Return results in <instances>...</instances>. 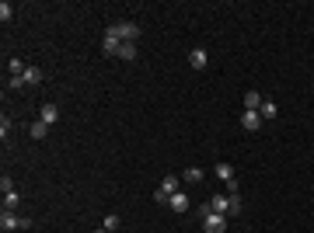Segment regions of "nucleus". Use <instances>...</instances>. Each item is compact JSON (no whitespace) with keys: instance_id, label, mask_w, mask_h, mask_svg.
I'll return each instance as SVG.
<instances>
[{"instance_id":"8","label":"nucleus","mask_w":314,"mask_h":233,"mask_svg":"<svg viewBox=\"0 0 314 233\" xmlns=\"http://www.w3.org/2000/svg\"><path fill=\"white\" fill-rule=\"evenodd\" d=\"M210 209L220 212V216H230V195H213L210 199Z\"/></svg>"},{"instance_id":"19","label":"nucleus","mask_w":314,"mask_h":233,"mask_svg":"<svg viewBox=\"0 0 314 233\" xmlns=\"http://www.w3.org/2000/svg\"><path fill=\"white\" fill-rule=\"evenodd\" d=\"M11 18H14V7L7 4V0H4V4H0V21H4V25H7Z\"/></svg>"},{"instance_id":"20","label":"nucleus","mask_w":314,"mask_h":233,"mask_svg":"<svg viewBox=\"0 0 314 233\" xmlns=\"http://www.w3.org/2000/svg\"><path fill=\"white\" fill-rule=\"evenodd\" d=\"M18 202H21V199H18V191H11V195H4V209H11V212H14V209H18Z\"/></svg>"},{"instance_id":"12","label":"nucleus","mask_w":314,"mask_h":233,"mask_svg":"<svg viewBox=\"0 0 314 233\" xmlns=\"http://www.w3.org/2000/svg\"><path fill=\"white\" fill-rule=\"evenodd\" d=\"M262 101H265V98H262L258 91H248V94H245V111H258Z\"/></svg>"},{"instance_id":"3","label":"nucleus","mask_w":314,"mask_h":233,"mask_svg":"<svg viewBox=\"0 0 314 233\" xmlns=\"http://www.w3.org/2000/svg\"><path fill=\"white\" fill-rule=\"evenodd\" d=\"M119 49H123L119 31H115V28H108V31H105V38H101V52H105V56H119Z\"/></svg>"},{"instance_id":"2","label":"nucleus","mask_w":314,"mask_h":233,"mask_svg":"<svg viewBox=\"0 0 314 233\" xmlns=\"http://www.w3.org/2000/svg\"><path fill=\"white\" fill-rule=\"evenodd\" d=\"M175 191H182V178H175V174H168V178L161 181V188H157V195H154V199L168 206V199L175 195Z\"/></svg>"},{"instance_id":"24","label":"nucleus","mask_w":314,"mask_h":233,"mask_svg":"<svg viewBox=\"0 0 314 233\" xmlns=\"http://www.w3.org/2000/svg\"><path fill=\"white\" fill-rule=\"evenodd\" d=\"M105 230H108V233L119 230V216H105Z\"/></svg>"},{"instance_id":"18","label":"nucleus","mask_w":314,"mask_h":233,"mask_svg":"<svg viewBox=\"0 0 314 233\" xmlns=\"http://www.w3.org/2000/svg\"><path fill=\"white\" fill-rule=\"evenodd\" d=\"M119 56H123V59H136V46H133V42H123Z\"/></svg>"},{"instance_id":"22","label":"nucleus","mask_w":314,"mask_h":233,"mask_svg":"<svg viewBox=\"0 0 314 233\" xmlns=\"http://www.w3.org/2000/svg\"><path fill=\"white\" fill-rule=\"evenodd\" d=\"M0 191H4V195H11V191H14V181H11V178H0Z\"/></svg>"},{"instance_id":"6","label":"nucleus","mask_w":314,"mask_h":233,"mask_svg":"<svg viewBox=\"0 0 314 233\" xmlns=\"http://www.w3.org/2000/svg\"><path fill=\"white\" fill-rule=\"evenodd\" d=\"M241 129L258 132V129H262V115H258V111H241Z\"/></svg>"},{"instance_id":"23","label":"nucleus","mask_w":314,"mask_h":233,"mask_svg":"<svg viewBox=\"0 0 314 233\" xmlns=\"http://www.w3.org/2000/svg\"><path fill=\"white\" fill-rule=\"evenodd\" d=\"M241 209H245V206H241V199H238V195H230V216H238Z\"/></svg>"},{"instance_id":"13","label":"nucleus","mask_w":314,"mask_h":233,"mask_svg":"<svg viewBox=\"0 0 314 233\" xmlns=\"http://www.w3.org/2000/svg\"><path fill=\"white\" fill-rule=\"evenodd\" d=\"M28 132H31V139H46V136H49V126H46V122H42V119H35V122H31V129H28Z\"/></svg>"},{"instance_id":"17","label":"nucleus","mask_w":314,"mask_h":233,"mask_svg":"<svg viewBox=\"0 0 314 233\" xmlns=\"http://www.w3.org/2000/svg\"><path fill=\"white\" fill-rule=\"evenodd\" d=\"M258 115H262V119H276V101H262Z\"/></svg>"},{"instance_id":"16","label":"nucleus","mask_w":314,"mask_h":233,"mask_svg":"<svg viewBox=\"0 0 314 233\" xmlns=\"http://www.w3.org/2000/svg\"><path fill=\"white\" fill-rule=\"evenodd\" d=\"M203 178H206V174H203V171H199V167H188V171H185V174H182V181H188V184H199V181H203Z\"/></svg>"},{"instance_id":"25","label":"nucleus","mask_w":314,"mask_h":233,"mask_svg":"<svg viewBox=\"0 0 314 233\" xmlns=\"http://www.w3.org/2000/svg\"><path fill=\"white\" fill-rule=\"evenodd\" d=\"M25 87V77H11V91H21Z\"/></svg>"},{"instance_id":"14","label":"nucleus","mask_w":314,"mask_h":233,"mask_svg":"<svg viewBox=\"0 0 314 233\" xmlns=\"http://www.w3.org/2000/svg\"><path fill=\"white\" fill-rule=\"evenodd\" d=\"M21 77H25V84H42V70H38V66H28Z\"/></svg>"},{"instance_id":"1","label":"nucleus","mask_w":314,"mask_h":233,"mask_svg":"<svg viewBox=\"0 0 314 233\" xmlns=\"http://www.w3.org/2000/svg\"><path fill=\"white\" fill-rule=\"evenodd\" d=\"M199 219H203V230H206V233H223V230H227V216L213 212V209H210V202H206V206H199Z\"/></svg>"},{"instance_id":"26","label":"nucleus","mask_w":314,"mask_h":233,"mask_svg":"<svg viewBox=\"0 0 314 233\" xmlns=\"http://www.w3.org/2000/svg\"><path fill=\"white\" fill-rule=\"evenodd\" d=\"M94 233H108V230H105V226H101V230H94Z\"/></svg>"},{"instance_id":"4","label":"nucleus","mask_w":314,"mask_h":233,"mask_svg":"<svg viewBox=\"0 0 314 233\" xmlns=\"http://www.w3.org/2000/svg\"><path fill=\"white\" fill-rule=\"evenodd\" d=\"M0 226H4V233H7V230H25V226H31V223L21 219V216H14L11 209H4V212H0Z\"/></svg>"},{"instance_id":"9","label":"nucleus","mask_w":314,"mask_h":233,"mask_svg":"<svg viewBox=\"0 0 314 233\" xmlns=\"http://www.w3.org/2000/svg\"><path fill=\"white\" fill-rule=\"evenodd\" d=\"M206 63H210L206 49H192V52H188V66H192V70H206Z\"/></svg>"},{"instance_id":"10","label":"nucleus","mask_w":314,"mask_h":233,"mask_svg":"<svg viewBox=\"0 0 314 233\" xmlns=\"http://www.w3.org/2000/svg\"><path fill=\"white\" fill-rule=\"evenodd\" d=\"M168 206H171L175 212H185V209H188L192 202H188V195H185V191H175V195L168 199Z\"/></svg>"},{"instance_id":"21","label":"nucleus","mask_w":314,"mask_h":233,"mask_svg":"<svg viewBox=\"0 0 314 233\" xmlns=\"http://www.w3.org/2000/svg\"><path fill=\"white\" fill-rule=\"evenodd\" d=\"M11 129H14V122L7 119V115H4V119H0V136H4V139H7V132H11Z\"/></svg>"},{"instance_id":"7","label":"nucleus","mask_w":314,"mask_h":233,"mask_svg":"<svg viewBox=\"0 0 314 233\" xmlns=\"http://www.w3.org/2000/svg\"><path fill=\"white\" fill-rule=\"evenodd\" d=\"M38 119H42L46 126H56V122H60V104H53V101H49V104H42V111H38Z\"/></svg>"},{"instance_id":"11","label":"nucleus","mask_w":314,"mask_h":233,"mask_svg":"<svg viewBox=\"0 0 314 233\" xmlns=\"http://www.w3.org/2000/svg\"><path fill=\"white\" fill-rule=\"evenodd\" d=\"M213 171H217V178H220L223 184H230V181H238V178H234V167H230L227 160H220V164H217Z\"/></svg>"},{"instance_id":"5","label":"nucleus","mask_w":314,"mask_h":233,"mask_svg":"<svg viewBox=\"0 0 314 233\" xmlns=\"http://www.w3.org/2000/svg\"><path fill=\"white\" fill-rule=\"evenodd\" d=\"M115 31H119V38L123 42H133V38L140 35V25H133V21H119V25H112Z\"/></svg>"},{"instance_id":"15","label":"nucleus","mask_w":314,"mask_h":233,"mask_svg":"<svg viewBox=\"0 0 314 233\" xmlns=\"http://www.w3.org/2000/svg\"><path fill=\"white\" fill-rule=\"evenodd\" d=\"M25 70H28V66H25V63H21L18 56H11V59H7V73H11V77H21Z\"/></svg>"}]
</instances>
